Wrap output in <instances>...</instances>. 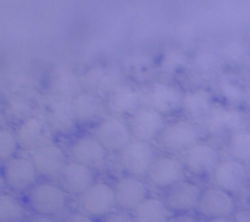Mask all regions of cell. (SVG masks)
<instances>
[{"mask_svg": "<svg viewBox=\"0 0 250 222\" xmlns=\"http://www.w3.org/2000/svg\"><path fill=\"white\" fill-rule=\"evenodd\" d=\"M248 129L250 131V120H249V127H248Z\"/></svg>", "mask_w": 250, "mask_h": 222, "instance_id": "obj_41", "label": "cell"}, {"mask_svg": "<svg viewBox=\"0 0 250 222\" xmlns=\"http://www.w3.org/2000/svg\"><path fill=\"white\" fill-rule=\"evenodd\" d=\"M24 217L23 205L11 194L0 195V222H22Z\"/></svg>", "mask_w": 250, "mask_h": 222, "instance_id": "obj_29", "label": "cell"}, {"mask_svg": "<svg viewBox=\"0 0 250 222\" xmlns=\"http://www.w3.org/2000/svg\"><path fill=\"white\" fill-rule=\"evenodd\" d=\"M215 183L229 194H239L247 188L248 172L247 166L237 160L221 161L214 172Z\"/></svg>", "mask_w": 250, "mask_h": 222, "instance_id": "obj_10", "label": "cell"}, {"mask_svg": "<svg viewBox=\"0 0 250 222\" xmlns=\"http://www.w3.org/2000/svg\"><path fill=\"white\" fill-rule=\"evenodd\" d=\"M167 222H198L194 217L189 216L188 214H177L175 216H171Z\"/></svg>", "mask_w": 250, "mask_h": 222, "instance_id": "obj_36", "label": "cell"}, {"mask_svg": "<svg viewBox=\"0 0 250 222\" xmlns=\"http://www.w3.org/2000/svg\"><path fill=\"white\" fill-rule=\"evenodd\" d=\"M200 134L195 124L189 121H176L166 124L158 138V143L164 150L172 155L187 153L199 144Z\"/></svg>", "mask_w": 250, "mask_h": 222, "instance_id": "obj_1", "label": "cell"}, {"mask_svg": "<svg viewBox=\"0 0 250 222\" xmlns=\"http://www.w3.org/2000/svg\"><path fill=\"white\" fill-rule=\"evenodd\" d=\"M97 141L110 153H121L131 144L128 126L117 119H105L95 129Z\"/></svg>", "mask_w": 250, "mask_h": 222, "instance_id": "obj_9", "label": "cell"}, {"mask_svg": "<svg viewBox=\"0 0 250 222\" xmlns=\"http://www.w3.org/2000/svg\"><path fill=\"white\" fill-rule=\"evenodd\" d=\"M51 89L55 94L65 98H76L81 94L82 83L78 76L67 67H59L51 80Z\"/></svg>", "mask_w": 250, "mask_h": 222, "instance_id": "obj_25", "label": "cell"}, {"mask_svg": "<svg viewBox=\"0 0 250 222\" xmlns=\"http://www.w3.org/2000/svg\"><path fill=\"white\" fill-rule=\"evenodd\" d=\"M166 127L165 119L160 112L151 107L143 106L129 117L128 128L132 137L139 141H149L158 139Z\"/></svg>", "mask_w": 250, "mask_h": 222, "instance_id": "obj_5", "label": "cell"}, {"mask_svg": "<svg viewBox=\"0 0 250 222\" xmlns=\"http://www.w3.org/2000/svg\"><path fill=\"white\" fill-rule=\"evenodd\" d=\"M29 206L42 216H55L66 206V193L53 183H39L32 187L29 192Z\"/></svg>", "mask_w": 250, "mask_h": 222, "instance_id": "obj_3", "label": "cell"}, {"mask_svg": "<svg viewBox=\"0 0 250 222\" xmlns=\"http://www.w3.org/2000/svg\"><path fill=\"white\" fill-rule=\"evenodd\" d=\"M220 162L219 151L209 144H197L185 156L186 170L197 177H205L214 173Z\"/></svg>", "mask_w": 250, "mask_h": 222, "instance_id": "obj_15", "label": "cell"}, {"mask_svg": "<svg viewBox=\"0 0 250 222\" xmlns=\"http://www.w3.org/2000/svg\"><path fill=\"white\" fill-rule=\"evenodd\" d=\"M27 222H56V221L49 216H42V215H38V216L36 217H32V219L28 220Z\"/></svg>", "mask_w": 250, "mask_h": 222, "instance_id": "obj_37", "label": "cell"}, {"mask_svg": "<svg viewBox=\"0 0 250 222\" xmlns=\"http://www.w3.org/2000/svg\"><path fill=\"white\" fill-rule=\"evenodd\" d=\"M51 131L53 129L46 121L37 117H29L20 124L16 137L22 148L26 150L36 151L51 144L50 141L53 139Z\"/></svg>", "mask_w": 250, "mask_h": 222, "instance_id": "obj_16", "label": "cell"}, {"mask_svg": "<svg viewBox=\"0 0 250 222\" xmlns=\"http://www.w3.org/2000/svg\"><path fill=\"white\" fill-rule=\"evenodd\" d=\"M107 109L115 115L120 116H129L136 114L143 102L142 90L136 89L129 84H120L116 89L110 93L106 98Z\"/></svg>", "mask_w": 250, "mask_h": 222, "instance_id": "obj_20", "label": "cell"}, {"mask_svg": "<svg viewBox=\"0 0 250 222\" xmlns=\"http://www.w3.org/2000/svg\"><path fill=\"white\" fill-rule=\"evenodd\" d=\"M247 172H248V181L250 184V162H248V165H247Z\"/></svg>", "mask_w": 250, "mask_h": 222, "instance_id": "obj_40", "label": "cell"}, {"mask_svg": "<svg viewBox=\"0 0 250 222\" xmlns=\"http://www.w3.org/2000/svg\"><path fill=\"white\" fill-rule=\"evenodd\" d=\"M63 222H94L92 217L83 214H71L63 220Z\"/></svg>", "mask_w": 250, "mask_h": 222, "instance_id": "obj_35", "label": "cell"}, {"mask_svg": "<svg viewBox=\"0 0 250 222\" xmlns=\"http://www.w3.org/2000/svg\"><path fill=\"white\" fill-rule=\"evenodd\" d=\"M233 222H250V209L237 210L233 215Z\"/></svg>", "mask_w": 250, "mask_h": 222, "instance_id": "obj_34", "label": "cell"}, {"mask_svg": "<svg viewBox=\"0 0 250 222\" xmlns=\"http://www.w3.org/2000/svg\"><path fill=\"white\" fill-rule=\"evenodd\" d=\"M102 222H136V220L132 219L131 216L122 212H111L110 215L105 216Z\"/></svg>", "mask_w": 250, "mask_h": 222, "instance_id": "obj_33", "label": "cell"}, {"mask_svg": "<svg viewBox=\"0 0 250 222\" xmlns=\"http://www.w3.org/2000/svg\"><path fill=\"white\" fill-rule=\"evenodd\" d=\"M32 162L38 175L45 178H55L59 177L66 165V155L58 145L49 144L33 151Z\"/></svg>", "mask_w": 250, "mask_h": 222, "instance_id": "obj_21", "label": "cell"}, {"mask_svg": "<svg viewBox=\"0 0 250 222\" xmlns=\"http://www.w3.org/2000/svg\"><path fill=\"white\" fill-rule=\"evenodd\" d=\"M142 94L144 104L160 112L163 116L183 111L185 94L172 85L160 82L151 83L142 89Z\"/></svg>", "mask_w": 250, "mask_h": 222, "instance_id": "obj_2", "label": "cell"}, {"mask_svg": "<svg viewBox=\"0 0 250 222\" xmlns=\"http://www.w3.org/2000/svg\"><path fill=\"white\" fill-rule=\"evenodd\" d=\"M198 212L207 220L227 219L236 212L233 197L219 187L208 188L202 193Z\"/></svg>", "mask_w": 250, "mask_h": 222, "instance_id": "obj_7", "label": "cell"}, {"mask_svg": "<svg viewBox=\"0 0 250 222\" xmlns=\"http://www.w3.org/2000/svg\"><path fill=\"white\" fill-rule=\"evenodd\" d=\"M70 154L76 162L83 166L99 170L104 167L107 160V150L97 141V138L82 137L76 139L70 148Z\"/></svg>", "mask_w": 250, "mask_h": 222, "instance_id": "obj_18", "label": "cell"}, {"mask_svg": "<svg viewBox=\"0 0 250 222\" xmlns=\"http://www.w3.org/2000/svg\"><path fill=\"white\" fill-rule=\"evenodd\" d=\"M249 120L243 112L231 107L217 106L204 120L208 129L214 133H234L249 127Z\"/></svg>", "mask_w": 250, "mask_h": 222, "instance_id": "obj_17", "label": "cell"}, {"mask_svg": "<svg viewBox=\"0 0 250 222\" xmlns=\"http://www.w3.org/2000/svg\"><path fill=\"white\" fill-rule=\"evenodd\" d=\"M205 222H233V221H229L227 219H211V220H207Z\"/></svg>", "mask_w": 250, "mask_h": 222, "instance_id": "obj_39", "label": "cell"}, {"mask_svg": "<svg viewBox=\"0 0 250 222\" xmlns=\"http://www.w3.org/2000/svg\"><path fill=\"white\" fill-rule=\"evenodd\" d=\"M84 83L90 93L106 99L112 90L122 84V72L116 66H95L87 71Z\"/></svg>", "mask_w": 250, "mask_h": 222, "instance_id": "obj_14", "label": "cell"}, {"mask_svg": "<svg viewBox=\"0 0 250 222\" xmlns=\"http://www.w3.org/2000/svg\"><path fill=\"white\" fill-rule=\"evenodd\" d=\"M227 151L233 160L250 162V131L243 129L229 134Z\"/></svg>", "mask_w": 250, "mask_h": 222, "instance_id": "obj_27", "label": "cell"}, {"mask_svg": "<svg viewBox=\"0 0 250 222\" xmlns=\"http://www.w3.org/2000/svg\"><path fill=\"white\" fill-rule=\"evenodd\" d=\"M125 72L133 80L146 82L153 73V63L146 56H133L125 62Z\"/></svg>", "mask_w": 250, "mask_h": 222, "instance_id": "obj_30", "label": "cell"}, {"mask_svg": "<svg viewBox=\"0 0 250 222\" xmlns=\"http://www.w3.org/2000/svg\"><path fill=\"white\" fill-rule=\"evenodd\" d=\"M46 122L54 132L71 134L77 129L78 119L72 102L68 100H55L48 107Z\"/></svg>", "mask_w": 250, "mask_h": 222, "instance_id": "obj_22", "label": "cell"}, {"mask_svg": "<svg viewBox=\"0 0 250 222\" xmlns=\"http://www.w3.org/2000/svg\"><path fill=\"white\" fill-rule=\"evenodd\" d=\"M59 183L66 194L82 195L94 184V175L92 168L81 163L68 162L63 166L59 175Z\"/></svg>", "mask_w": 250, "mask_h": 222, "instance_id": "obj_19", "label": "cell"}, {"mask_svg": "<svg viewBox=\"0 0 250 222\" xmlns=\"http://www.w3.org/2000/svg\"><path fill=\"white\" fill-rule=\"evenodd\" d=\"M146 178L158 189H170L185 178V167L170 156H159L149 170Z\"/></svg>", "mask_w": 250, "mask_h": 222, "instance_id": "obj_11", "label": "cell"}, {"mask_svg": "<svg viewBox=\"0 0 250 222\" xmlns=\"http://www.w3.org/2000/svg\"><path fill=\"white\" fill-rule=\"evenodd\" d=\"M202 193L199 185L183 180L167 189L165 202L173 214H189L198 210Z\"/></svg>", "mask_w": 250, "mask_h": 222, "instance_id": "obj_8", "label": "cell"}, {"mask_svg": "<svg viewBox=\"0 0 250 222\" xmlns=\"http://www.w3.org/2000/svg\"><path fill=\"white\" fill-rule=\"evenodd\" d=\"M37 173L33 162L23 158H12L2 165V180L10 189L16 192L31 188Z\"/></svg>", "mask_w": 250, "mask_h": 222, "instance_id": "obj_13", "label": "cell"}, {"mask_svg": "<svg viewBox=\"0 0 250 222\" xmlns=\"http://www.w3.org/2000/svg\"><path fill=\"white\" fill-rule=\"evenodd\" d=\"M212 109V97L207 89H193L185 93L183 111L190 119L204 121Z\"/></svg>", "mask_w": 250, "mask_h": 222, "instance_id": "obj_24", "label": "cell"}, {"mask_svg": "<svg viewBox=\"0 0 250 222\" xmlns=\"http://www.w3.org/2000/svg\"><path fill=\"white\" fill-rule=\"evenodd\" d=\"M81 206L90 217L107 216L117 206L115 188L107 183H94L81 195Z\"/></svg>", "mask_w": 250, "mask_h": 222, "instance_id": "obj_6", "label": "cell"}, {"mask_svg": "<svg viewBox=\"0 0 250 222\" xmlns=\"http://www.w3.org/2000/svg\"><path fill=\"white\" fill-rule=\"evenodd\" d=\"M219 89L222 97L229 102L239 104L244 102L247 88H244L242 80L234 75H225L219 81Z\"/></svg>", "mask_w": 250, "mask_h": 222, "instance_id": "obj_28", "label": "cell"}, {"mask_svg": "<svg viewBox=\"0 0 250 222\" xmlns=\"http://www.w3.org/2000/svg\"><path fill=\"white\" fill-rule=\"evenodd\" d=\"M73 107L81 123H94L104 121L106 116V109L102 101V98L93 93H81L73 98Z\"/></svg>", "mask_w": 250, "mask_h": 222, "instance_id": "obj_23", "label": "cell"}, {"mask_svg": "<svg viewBox=\"0 0 250 222\" xmlns=\"http://www.w3.org/2000/svg\"><path fill=\"white\" fill-rule=\"evenodd\" d=\"M114 188L117 207L124 211H136L139 205L148 199V187L138 177H122Z\"/></svg>", "mask_w": 250, "mask_h": 222, "instance_id": "obj_12", "label": "cell"}, {"mask_svg": "<svg viewBox=\"0 0 250 222\" xmlns=\"http://www.w3.org/2000/svg\"><path fill=\"white\" fill-rule=\"evenodd\" d=\"M119 162L121 167L133 177H144L156 160L153 146L146 141H133L121 153H119Z\"/></svg>", "mask_w": 250, "mask_h": 222, "instance_id": "obj_4", "label": "cell"}, {"mask_svg": "<svg viewBox=\"0 0 250 222\" xmlns=\"http://www.w3.org/2000/svg\"><path fill=\"white\" fill-rule=\"evenodd\" d=\"M244 102H246V105L248 106V109L250 110V87L247 88L246 98H244Z\"/></svg>", "mask_w": 250, "mask_h": 222, "instance_id": "obj_38", "label": "cell"}, {"mask_svg": "<svg viewBox=\"0 0 250 222\" xmlns=\"http://www.w3.org/2000/svg\"><path fill=\"white\" fill-rule=\"evenodd\" d=\"M19 145L20 141L15 134L6 129H2L0 132V159L2 162H6L10 159H12L19 149Z\"/></svg>", "mask_w": 250, "mask_h": 222, "instance_id": "obj_31", "label": "cell"}, {"mask_svg": "<svg viewBox=\"0 0 250 222\" xmlns=\"http://www.w3.org/2000/svg\"><path fill=\"white\" fill-rule=\"evenodd\" d=\"M170 210L165 202L158 198H148L134 211L136 222H167Z\"/></svg>", "mask_w": 250, "mask_h": 222, "instance_id": "obj_26", "label": "cell"}, {"mask_svg": "<svg viewBox=\"0 0 250 222\" xmlns=\"http://www.w3.org/2000/svg\"><path fill=\"white\" fill-rule=\"evenodd\" d=\"M187 66V58L183 55L181 51H173L172 54H168L163 62V70L165 73H176L181 68Z\"/></svg>", "mask_w": 250, "mask_h": 222, "instance_id": "obj_32", "label": "cell"}]
</instances>
